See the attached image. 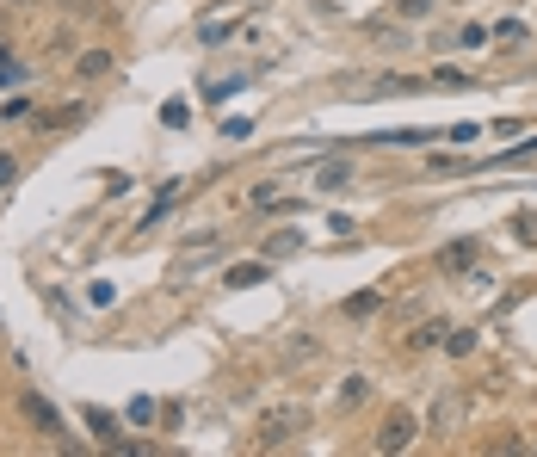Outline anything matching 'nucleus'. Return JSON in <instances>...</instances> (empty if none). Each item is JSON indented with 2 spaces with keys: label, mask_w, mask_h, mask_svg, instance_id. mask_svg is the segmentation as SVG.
I'll use <instances>...</instances> for the list:
<instances>
[{
  "label": "nucleus",
  "mask_w": 537,
  "mask_h": 457,
  "mask_svg": "<svg viewBox=\"0 0 537 457\" xmlns=\"http://www.w3.org/2000/svg\"><path fill=\"white\" fill-rule=\"evenodd\" d=\"M303 426H309V414L290 408V402H285V408H266V414L253 421V445H259V452H278V445H290Z\"/></svg>",
  "instance_id": "f257e3e1"
},
{
  "label": "nucleus",
  "mask_w": 537,
  "mask_h": 457,
  "mask_svg": "<svg viewBox=\"0 0 537 457\" xmlns=\"http://www.w3.org/2000/svg\"><path fill=\"white\" fill-rule=\"evenodd\" d=\"M414 445V414L408 408H390L383 426H377V439H371V452H408Z\"/></svg>",
  "instance_id": "f03ea898"
},
{
  "label": "nucleus",
  "mask_w": 537,
  "mask_h": 457,
  "mask_svg": "<svg viewBox=\"0 0 537 457\" xmlns=\"http://www.w3.org/2000/svg\"><path fill=\"white\" fill-rule=\"evenodd\" d=\"M476 260H482V242H476V235H464V242H451V247H438V272H445V279L469 272Z\"/></svg>",
  "instance_id": "7ed1b4c3"
},
{
  "label": "nucleus",
  "mask_w": 537,
  "mask_h": 457,
  "mask_svg": "<svg viewBox=\"0 0 537 457\" xmlns=\"http://www.w3.org/2000/svg\"><path fill=\"white\" fill-rule=\"evenodd\" d=\"M464 408H469V395H457V389H451V395H438V402H432V433H438V439H445V433H457V426H464Z\"/></svg>",
  "instance_id": "20e7f679"
},
{
  "label": "nucleus",
  "mask_w": 537,
  "mask_h": 457,
  "mask_svg": "<svg viewBox=\"0 0 537 457\" xmlns=\"http://www.w3.org/2000/svg\"><path fill=\"white\" fill-rule=\"evenodd\" d=\"M87 433H93L99 445H111V452H143V445H130V439H118V421H111L106 408H87Z\"/></svg>",
  "instance_id": "39448f33"
},
{
  "label": "nucleus",
  "mask_w": 537,
  "mask_h": 457,
  "mask_svg": "<svg viewBox=\"0 0 537 457\" xmlns=\"http://www.w3.org/2000/svg\"><path fill=\"white\" fill-rule=\"evenodd\" d=\"M74 74H80V81H99V74H111V50H80V56H74Z\"/></svg>",
  "instance_id": "423d86ee"
},
{
  "label": "nucleus",
  "mask_w": 537,
  "mask_h": 457,
  "mask_svg": "<svg viewBox=\"0 0 537 457\" xmlns=\"http://www.w3.org/2000/svg\"><path fill=\"white\" fill-rule=\"evenodd\" d=\"M25 414H32V426H43V433H62V414H56L43 395H25Z\"/></svg>",
  "instance_id": "0eeeda50"
},
{
  "label": "nucleus",
  "mask_w": 537,
  "mask_h": 457,
  "mask_svg": "<svg viewBox=\"0 0 537 457\" xmlns=\"http://www.w3.org/2000/svg\"><path fill=\"white\" fill-rule=\"evenodd\" d=\"M266 266H272V260H248V266H229V284H235V290H248V284L266 279Z\"/></svg>",
  "instance_id": "6e6552de"
},
{
  "label": "nucleus",
  "mask_w": 537,
  "mask_h": 457,
  "mask_svg": "<svg viewBox=\"0 0 537 457\" xmlns=\"http://www.w3.org/2000/svg\"><path fill=\"white\" fill-rule=\"evenodd\" d=\"M80 118H87L80 106H56V111H43L37 124H43V130H69V124H80Z\"/></svg>",
  "instance_id": "1a4fd4ad"
},
{
  "label": "nucleus",
  "mask_w": 537,
  "mask_h": 457,
  "mask_svg": "<svg viewBox=\"0 0 537 457\" xmlns=\"http://www.w3.org/2000/svg\"><path fill=\"white\" fill-rule=\"evenodd\" d=\"M445 334H451V328H445V321H420V328H414V347H438V340H445Z\"/></svg>",
  "instance_id": "9d476101"
},
{
  "label": "nucleus",
  "mask_w": 537,
  "mask_h": 457,
  "mask_svg": "<svg viewBox=\"0 0 537 457\" xmlns=\"http://www.w3.org/2000/svg\"><path fill=\"white\" fill-rule=\"evenodd\" d=\"M377 303H383V290H358L353 303H346V316H371V309H377Z\"/></svg>",
  "instance_id": "9b49d317"
},
{
  "label": "nucleus",
  "mask_w": 537,
  "mask_h": 457,
  "mask_svg": "<svg viewBox=\"0 0 537 457\" xmlns=\"http://www.w3.org/2000/svg\"><path fill=\"white\" fill-rule=\"evenodd\" d=\"M253 205L272 211V205H285V192H278V186H253Z\"/></svg>",
  "instance_id": "f8f14e48"
},
{
  "label": "nucleus",
  "mask_w": 537,
  "mask_h": 457,
  "mask_svg": "<svg viewBox=\"0 0 537 457\" xmlns=\"http://www.w3.org/2000/svg\"><path fill=\"white\" fill-rule=\"evenodd\" d=\"M316 186H346V161H327L322 174H316Z\"/></svg>",
  "instance_id": "ddd939ff"
},
{
  "label": "nucleus",
  "mask_w": 537,
  "mask_h": 457,
  "mask_svg": "<svg viewBox=\"0 0 537 457\" xmlns=\"http://www.w3.org/2000/svg\"><path fill=\"white\" fill-rule=\"evenodd\" d=\"M285 253H297V235H272L266 242V260H285Z\"/></svg>",
  "instance_id": "4468645a"
},
{
  "label": "nucleus",
  "mask_w": 537,
  "mask_h": 457,
  "mask_svg": "<svg viewBox=\"0 0 537 457\" xmlns=\"http://www.w3.org/2000/svg\"><path fill=\"white\" fill-rule=\"evenodd\" d=\"M432 87H469V74L464 69H438V74H432Z\"/></svg>",
  "instance_id": "2eb2a0df"
},
{
  "label": "nucleus",
  "mask_w": 537,
  "mask_h": 457,
  "mask_svg": "<svg viewBox=\"0 0 537 457\" xmlns=\"http://www.w3.org/2000/svg\"><path fill=\"white\" fill-rule=\"evenodd\" d=\"M445 347H451V352H457V358H464V352H476V334H469V328H457V334H451Z\"/></svg>",
  "instance_id": "dca6fc26"
},
{
  "label": "nucleus",
  "mask_w": 537,
  "mask_h": 457,
  "mask_svg": "<svg viewBox=\"0 0 537 457\" xmlns=\"http://www.w3.org/2000/svg\"><path fill=\"white\" fill-rule=\"evenodd\" d=\"M358 402H364V377H353V384L340 389V408H358Z\"/></svg>",
  "instance_id": "f3484780"
},
{
  "label": "nucleus",
  "mask_w": 537,
  "mask_h": 457,
  "mask_svg": "<svg viewBox=\"0 0 537 457\" xmlns=\"http://www.w3.org/2000/svg\"><path fill=\"white\" fill-rule=\"evenodd\" d=\"M495 37H501V43H519V37H525V25H519V19H501V25H495Z\"/></svg>",
  "instance_id": "a211bd4d"
},
{
  "label": "nucleus",
  "mask_w": 537,
  "mask_h": 457,
  "mask_svg": "<svg viewBox=\"0 0 537 457\" xmlns=\"http://www.w3.org/2000/svg\"><path fill=\"white\" fill-rule=\"evenodd\" d=\"M513 229H519L525 242H537V216H532V211H519V216H513Z\"/></svg>",
  "instance_id": "6ab92c4d"
},
{
  "label": "nucleus",
  "mask_w": 537,
  "mask_h": 457,
  "mask_svg": "<svg viewBox=\"0 0 537 457\" xmlns=\"http://www.w3.org/2000/svg\"><path fill=\"white\" fill-rule=\"evenodd\" d=\"M13 179H19V161H13V155H0V186H13Z\"/></svg>",
  "instance_id": "aec40b11"
},
{
  "label": "nucleus",
  "mask_w": 537,
  "mask_h": 457,
  "mask_svg": "<svg viewBox=\"0 0 537 457\" xmlns=\"http://www.w3.org/2000/svg\"><path fill=\"white\" fill-rule=\"evenodd\" d=\"M69 6H74V13H87V6H93V0H69Z\"/></svg>",
  "instance_id": "412c9836"
},
{
  "label": "nucleus",
  "mask_w": 537,
  "mask_h": 457,
  "mask_svg": "<svg viewBox=\"0 0 537 457\" xmlns=\"http://www.w3.org/2000/svg\"><path fill=\"white\" fill-rule=\"evenodd\" d=\"M6 6H32V0H6Z\"/></svg>",
  "instance_id": "4be33fe9"
},
{
  "label": "nucleus",
  "mask_w": 537,
  "mask_h": 457,
  "mask_svg": "<svg viewBox=\"0 0 537 457\" xmlns=\"http://www.w3.org/2000/svg\"><path fill=\"white\" fill-rule=\"evenodd\" d=\"M0 62H6V43H0Z\"/></svg>",
  "instance_id": "5701e85b"
}]
</instances>
